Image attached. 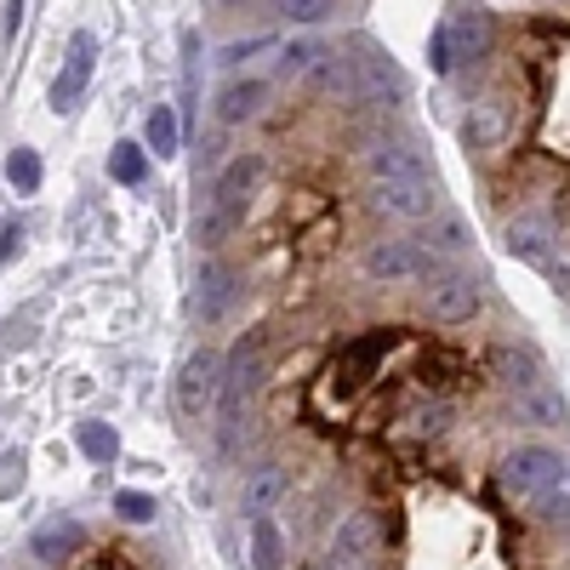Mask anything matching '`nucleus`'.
<instances>
[{"label": "nucleus", "instance_id": "3", "mask_svg": "<svg viewBox=\"0 0 570 570\" xmlns=\"http://www.w3.org/2000/svg\"><path fill=\"white\" fill-rule=\"evenodd\" d=\"M480 297H485V279L468 274V268H440L434 279L422 285V314L440 320V325H468L480 314Z\"/></svg>", "mask_w": 570, "mask_h": 570}, {"label": "nucleus", "instance_id": "24", "mask_svg": "<svg viewBox=\"0 0 570 570\" xmlns=\"http://www.w3.org/2000/svg\"><path fill=\"white\" fill-rule=\"evenodd\" d=\"M115 513L131 519V525H149L160 508H155V497H142V491H115Z\"/></svg>", "mask_w": 570, "mask_h": 570}, {"label": "nucleus", "instance_id": "30", "mask_svg": "<svg viewBox=\"0 0 570 570\" xmlns=\"http://www.w3.org/2000/svg\"><path fill=\"white\" fill-rule=\"evenodd\" d=\"M18 240H23V223H7V228H0V263L18 257Z\"/></svg>", "mask_w": 570, "mask_h": 570}, {"label": "nucleus", "instance_id": "16", "mask_svg": "<svg viewBox=\"0 0 570 570\" xmlns=\"http://www.w3.org/2000/svg\"><path fill=\"white\" fill-rule=\"evenodd\" d=\"M252 564L257 570H285V531L274 525V513L252 519Z\"/></svg>", "mask_w": 570, "mask_h": 570}, {"label": "nucleus", "instance_id": "31", "mask_svg": "<svg viewBox=\"0 0 570 570\" xmlns=\"http://www.w3.org/2000/svg\"><path fill=\"white\" fill-rule=\"evenodd\" d=\"M542 513H548V519H570V497H553V491H548V497H542Z\"/></svg>", "mask_w": 570, "mask_h": 570}, {"label": "nucleus", "instance_id": "29", "mask_svg": "<svg viewBox=\"0 0 570 570\" xmlns=\"http://www.w3.org/2000/svg\"><path fill=\"white\" fill-rule=\"evenodd\" d=\"M428 63H434V75H445V69H451V35H445V29L434 35V46H428Z\"/></svg>", "mask_w": 570, "mask_h": 570}, {"label": "nucleus", "instance_id": "18", "mask_svg": "<svg viewBox=\"0 0 570 570\" xmlns=\"http://www.w3.org/2000/svg\"><path fill=\"white\" fill-rule=\"evenodd\" d=\"M383 348H394V331H389V337H365V343L348 354V365H343V394H354V389L365 383V365L383 360Z\"/></svg>", "mask_w": 570, "mask_h": 570}, {"label": "nucleus", "instance_id": "14", "mask_svg": "<svg viewBox=\"0 0 570 570\" xmlns=\"http://www.w3.org/2000/svg\"><path fill=\"white\" fill-rule=\"evenodd\" d=\"M285 491H292L285 468L263 462V468H252V473H246V485H240V508H246L252 519H257V513H274V508L285 502Z\"/></svg>", "mask_w": 570, "mask_h": 570}, {"label": "nucleus", "instance_id": "12", "mask_svg": "<svg viewBox=\"0 0 570 570\" xmlns=\"http://www.w3.org/2000/svg\"><path fill=\"white\" fill-rule=\"evenodd\" d=\"M365 166H371V183H416V177H428L422 155L411 149V142H400V137H389V142H371Z\"/></svg>", "mask_w": 570, "mask_h": 570}, {"label": "nucleus", "instance_id": "4", "mask_svg": "<svg viewBox=\"0 0 570 570\" xmlns=\"http://www.w3.org/2000/svg\"><path fill=\"white\" fill-rule=\"evenodd\" d=\"M559 480H564V462H559V451H548V445H519V451H508V462H502V491L519 497V502H542Z\"/></svg>", "mask_w": 570, "mask_h": 570}, {"label": "nucleus", "instance_id": "15", "mask_svg": "<svg viewBox=\"0 0 570 570\" xmlns=\"http://www.w3.org/2000/svg\"><path fill=\"white\" fill-rule=\"evenodd\" d=\"M263 98H268L263 80H228V86L217 91V120H223V126H240V120H252V115L263 109Z\"/></svg>", "mask_w": 570, "mask_h": 570}, {"label": "nucleus", "instance_id": "17", "mask_svg": "<svg viewBox=\"0 0 570 570\" xmlns=\"http://www.w3.org/2000/svg\"><path fill=\"white\" fill-rule=\"evenodd\" d=\"M75 445H80L91 462H115V456H120V434H115L109 422H80V428H75Z\"/></svg>", "mask_w": 570, "mask_h": 570}, {"label": "nucleus", "instance_id": "32", "mask_svg": "<svg viewBox=\"0 0 570 570\" xmlns=\"http://www.w3.org/2000/svg\"><path fill=\"white\" fill-rule=\"evenodd\" d=\"M18 23H23V0H7V35H18Z\"/></svg>", "mask_w": 570, "mask_h": 570}, {"label": "nucleus", "instance_id": "10", "mask_svg": "<svg viewBox=\"0 0 570 570\" xmlns=\"http://www.w3.org/2000/svg\"><path fill=\"white\" fill-rule=\"evenodd\" d=\"M376 542H383L376 513H348L337 525V537H331V559H337V570H360L376 559Z\"/></svg>", "mask_w": 570, "mask_h": 570}, {"label": "nucleus", "instance_id": "25", "mask_svg": "<svg viewBox=\"0 0 570 570\" xmlns=\"http://www.w3.org/2000/svg\"><path fill=\"white\" fill-rule=\"evenodd\" d=\"M468 240H473V228H468L462 217H440V228H434V246H428V252H434V257H440V252H462Z\"/></svg>", "mask_w": 570, "mask_h": 570}, {"label": "nucleus", "instance_id": "26", "mask_svg": "<svg viewBox=\"0 0 570 570\" xmlns=\"http://www.w3.org/2000/svg\"><path fill=\"white\" fill-rule=\"evenodd\" d=\"M440 428H445V405H422V411H411L405 434H411V440H434Z\"/></svg>", "mask_w": 570, "mask_h": 570}, {"label": "nucleus", "instance_id": "9", "mask_svg": "<svg viewBox=\"0 0 570 570\" xmlns=\"http://www.w3.org/2000/svg\"><path fill=\"white\" fill-rule=\"evenodd\" d=\"M371 206L383 212V217H434L440 212V195H434V183L416 177V183H371Z\"/></svg>", "mask_w": 570, "mask_h": 570}, {"label": "nucleus", "instance_id": "1", "mask_svg": "<svg viewBox=\"0 0 570 570\" xmlns=\"http://www.w3.org/2000/svg\"><path fill=\"white\" fill-rule=\"evenodd\" d=\"M257 183H263V160H257V155H240V160L217 177L212 206H206V217H200V246H223L228 234L240 228V217H246V206H252V195H257Z\"/></svg>", "mask_w": 570, "mask_h": 570}, {"label": "nucleus", "instance_id": "34", "mask_svg": "<svg viewBox=\"0 0 570 570\" xmlns=\"http://www.w3.org/2000/svg\"><path fill=\"white\" fill-rule=\"evenodd\" d=\"M564 480H570V468H564Z\"/></svg>", "mask_w": 570, "mask_h": 570}, {"label": "nucleus", "instance_id": "27", "mask_svg": "<svg viewBox=\"0 0 570 570\" xmlns=\"http://www.w3.org/2000/svg\"><path fill=\"white\" fill-rule=\"evenodd\" d=\"M279 12L292 23H320V18H331V0H279Z\"/></svg>", "mask_w": 570, "mask_h": 570}, {"label": "nucleus", "instance_id": "21", "mask_svg": "<svg viewBox=\"0 0 570 570\" xmlns=\"http://www.w3.org/2000/svg\"><path fill=\"white\" fill-rule=\"evenodd\" d=\"M508 252H513L519 263H531V268H553V257H548V246H542L537 228H508Z\"/></svg>", "mask_w": 570, "mask_h": 570}, {"label": "nucleus", "instance_id": "6", "mask_svg": "<svg viewBox=\"0 0 570 570\" xmlns=\"http://www.w3.org/2000/svg\"><path fill=\"white\" fill-rule=\"evenodd\" d=\"M217 389H223V360H217L212 348H195V354L183 360L177 383H171V405H177V416H183V422H195V416L217 400Z\"/></svg>", "mask_w": 570, "mask_h": 570}, {"label": "nucleus", "instance_id": "7", "mask_svg": "<svg viewBox=\"0 0 570 570\" xmlns=\"http://www.w3.org/2000/svg\"><path fill=\"white\" fill-rule=\"evenodd\" d=\"M91 69H98V35L80 29V35L69 40V58H63L58 80H52V109H58V115H69V109L80 104V91L91 86Z\"/></svg>", "mask_w": 570, "mask_h": 570}, {"label": "nucleus", "instance_id": "13", "mask_svg": "<svg viewBox=\"0 0 570 570\" xmlns=\"http://www.w3.org/2000/svg\"><path fill=\"white\" fill-rule=\"evenodd\" d=\"M80 548H86V531L75 525V519H46V525H35V537H29V553H35L40 564L75 559Z\"/></svg>", "mask_w": 570, "mask_h": 570}, {"label": "nucleus", "instance_id": "22", "mask_svg": "<svg viewBox=\"0 0 570 570\" xmlns=\"http://www.w3.org/2000/svg\"><path fill=\"white\" fill-rule=\"evenodd\" d=\"M7 177H12L18 195H35V188H40V155L35 149H12L7 155Z\"/></svg>", "mask_w": 570, "mask_h": 570}, {"label": "nucleus", "instance_id": "23", "mask_svg": "<svg viewBox=\"0 0 570 570\" xmlns=\"http://www.w3.org/2000/svg\"><path fill=\"white\" fill-rule=\"evenodd\" d=\"M142 171H149V155H142L137 142H120V149L109 155V177L115 183H142Z\"/></svg>", "mask_w": 570, "mask_h": 570}, {"label": "nucleus", "instance_id": "20", "mask_svg": "<svg viewBox=\"0 0 570 570\" xmlns=\"http://www.w3.org/2000/svg\"><path fill=\"white\" fill-rule=\"evenodd\" d=\"M149 155H160V160L177 155V115H171L166 104L149 109Z\"/></svg>", "mask_w": 570, "mask_h": 570}, {"label": "nucleus", "instance_id": "8", "mask_svg": "<svg viewBox=\"0 0 570 570\" xmlns=\"http://www.w3.org/2000/svg\"><path fill=\"white\" fill-rule=\"evenodd\" d=\"M234 297H240V274H234L223 257H206V268H200V279H195V297H188L195 320L217 325V320L234 308Z\"/></svg>", "mask_w": 570, "mask_h": 570}, {"label": "nucleus", "instance_id": "5", "mask_svg": "<svg viewBox=\"0 0 570 570\" xmlns=\"http://www.w3.org/2000/svg\"><path fill=\"white\" fill-rule=\"evenodd\" d=\"M365 274L376 285H422V279L440 274V257L416 240H376L365 252Z\"/></svg>", "mask_w": 570, "mask_h": 570}, {"label": "nucleus", "instance_id": "11", "mask_svg": "<svg viewBox=\"0 0 570 570\" xmlns=\"http://www.w3.org/2000/svg\"><path fill=\"white\" fill-rule=\"evenodd\" d=\"M445 35H451V63H480V58H491L497 23H491V12L468 7V12H456V23H445Z\"/></svg>", "mask_w": 570, "mask_h": 570}, {"label": "nucleus", "instance_id": "2", "mask_svg": "<svg viewBox=\"0 0 570 570\" xmlns=\"http://www.w3.org/2000/svg\"><path fill=\"white\" fill-rule=\"evenodd\" d=\"M508 394H513L519 411H525L531 422H542V428H559L564 422V394H559L553 376L542 371L537 354H513L508 360Z\"/></svg>", "mask_w": 570, "mask_h": 570}, {"label": "nucleus", "instance_id": "19", "mask_svg": "<svg viewBox=\"0 0 570 570\" xmlns=\"http://www.w3.org/2000/svg\"><path fill=\"white\" fill-rule=\"evenodd\" d=\"M320 58H325V46H320V40H285V52H279V80L308 75Z\"/></svg>", "mask_w": 570, "mask_h": 570}, {"label": "nucleus", "instance_id": "28", "mask_svg": "<svg viewBox=\"0 0 570 570\" xmlns=\"http://www.w3.org/2000/svg\"><path fill=\"white\" fill-rule=\"evenodd\" d=\"M263 46H274L268 35H252V40H234V46H223V69H234V63H240V58H252V52H263Z\"/></svg>", "mask_w": 570, "mask_h": 570}, {"label": "nucleus", "instance_id": "33", "mask_svg": "<svg viewBox=\"0 0 570 570\" xmlns=\"http://www.w3.org/2000/svg\"><path fill=\"white\" fill-rule=\"evenodd\" d=\"M223 7H240V0H223Z\"/></svg>", "mask_w": 570, "mask_h": 570}]
</instances>
